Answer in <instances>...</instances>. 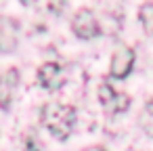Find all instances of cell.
Wrapping results in <instances>:
<instances>
[{
	"instance_id": "cell-3",
	"label": "cell",
	"mask_w": 153,
	"mask_h": 151,
	"mask_svg": "<svg viewBox=\"0 0 153 151\" xmlns=\"http://www.w3.org/2000/svg\"><path fill=\"white\" fill-rule=\"evenodd\" d=\"M99 101H101L103 109L107 113H111V115L122 113V111H126L130 107V97L126 92H115L111 88V84H107V82L99 86Z\"/></svg>"
},
{
	"instance_id": "cell-4",
	"label": "cell",
	"mask_w": 153,
	"mask_h": 151,
	"mask_svg": "<svg viewBox=\"0 0 153 151\" xmlns=\"http://www.w3.org/2000/svg\"><path fill=\"white\" fill-rule=\"evenodd\" d=\"M134 61H136V53L130 48V46H120L113 57H111V63H109V76L111 78H126L132 67H134Z\"/></svg>"
},
{
	"instance_id": "cell-7",
	"label": "cell",
	"mask_w": 153,
	"mask_h": 151,
	"mask_svg": "<svg viewBox=\"0 0 153 151\" xmlns=\"http://www.w3.org/2000/svg\"><path fill=\"white\" fill-rule=\"evenodd\" d=\"M138 19L147 34H153V2H145L138 9Z\"/></svg>"
},
{
	"instance_id": "cell-6",
	"label": "cell",
	"mask_w": 153,
	"mask_h": 151,
	"mask_svg": "<svg viewBox=\"0 0 153 151\" xmlns=\"http://www.w3.org/2000/svg\"><path fill=\"white\" fill-rule=\"evenodd\" d=\"M36 78H38V82H40L44 88L53 90V88H59V86L63 84L65 71H63V67H61L59 63H44V65L38 69Z\"/></svg>"
},
{
	"instance_id": "cell-9",
	"label": "cell",
	"mask_w": 153,
	"mask_h": 151,
	"mask_svg": "<svg viewBox=\"0 0 153 151\" xmlns=\"http://www.w3.org/2000/svg\"><path fill=\"white\" fill-rule=\"evenodd\" d=\"M25 151H40V143L34 136H27L25 138Z\"/></svg>"
},
{
	"instance_id": "cell-10",
	"label": "cell",
	"mask_w": 153,
	"mask_h": 151,
	"mask_svg": "<svg viewBox=\"0 0 153 151\" xmlns=\"http://www.w3.org/2000/svg\"><path fill=\"white\" fill-rule=\"evenodd\" d=\"M145 113L153 118V101H147V105H145Z\"/></svg>"
},
{
	"instance_id": "cell-1",
	"label": "cell",
	"mask_w": 153,
	"mask_h": 151,
	"mask_svg": "<svg viewBox=\"0 0 153 151\" xmlns=\"http://www.w3.org/2000/svg\"><path fill=\"white\" fill-rule=\"evenodd\" d=\"M42 124L53 136L65 141L76 126V109L63 103H46L42 107Z\"/></svg>"
},
{
	"instance_id": "cell-11",
	"label": "cell",
	"mask_w": 153,
	"mask_h": 151,
	"mask_svg": "<svg viewBox=\"0 0 153 151\" xmlns=\"http://www.w3.org/2000/svg\"><path fill=\"white\" fill-rule=\"evenodd\" d=\"M84 151H105L103 147H90V149H84Z\"/></svg>"
},
{
	"instance_id": "cell-2",
	"label": "cell",
	"mask_w": 153,
	"mask_h": 151,
	"mask_svg": "<svg viewBox=\"0 0 153 151\" xmlns=\"http://www.w3.org/2000/svg\"><path fill=\"white\" fill-rule=\"evenodd\" d=\"M71 30L78 38L82 40H90V38H97L101 36V25L94 17V13L90 9H80L74 19H71Z\"/></svg>"
},
{
	"instance_id": "cell-5",
	"label": "cell",
	"mask_w": 153,
	"mask_h": 151,
	"mask_svg": "<svg viewBox=\"0 0 153 151\" xmlns=\"http://www.w3.org/2000/svg\"><path fill=\"white\" fill-rule=\"evenodd\" d=\"M19 23L11 17H0V53H13L19 42Z\"/></svg>"
},
{
	"instance_id": "cell-8",
	"label": "cell",
	"mask_w": 153,
	"mask_h": 151,
	"mask_svg": "<svg viewBox=\"0 0 153 151\" xmlns=\"http://www.w3.org/2000/svg\"><path fill=\"white\" fill-rule=\"evenodd\" d=\"M140 128H143L149 136H153V118L147 115V113H143V118H140Z\"/></svg>"
}]
</instances>
